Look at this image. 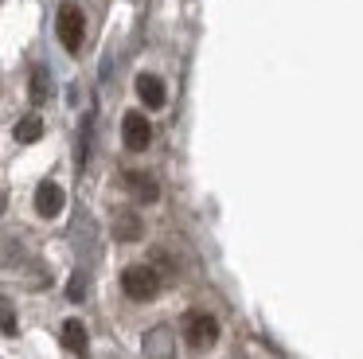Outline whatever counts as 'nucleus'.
<instances>
[{
    "label": "nucleus",
    "instance_id": "f257e3e1",
    "mask_svg": "<svg viewBox=\"0 0 363 359\" xmlns=\"http://www.w3.org/2000/svg\"><path fill=\"white\" fill-rule=\"evenodd\" d=\"M121 289H125L129 301H152L160 293V273L152 265H129L121 273Z\"/></svg>",
    "mask_w": 363,
    "mask_h": 359
},
{
    "label": "nucleus",
    "instance_id": "f03ea898",
    "mask_svg": "<svg viewBox=\"0 0 363 359\" xmlns=\"http://www.w3.org/2000/svg\"><path fill=\"white\" fill-rule=\"evenodd\" d=\"M59 43L67 47L71 55L82 51V35H86V20H82V8L79 4H63L59 8Z\"/></svg>",
    "mask_w": 363,
    "mask_h": 359
},
{
    "label": "nucleus",
    "instance_id": "7ed1b4c3",
    "mask_svg": "<svg viewBox=\"0 0 363 359\" xmlns=\"http://www.w3.org/2000/svg\"><path fill=\"white\" fill-rule=\"evenodd\" d=\"M121 140H125L129 153H145V148L152 145V125H149V117L137 114V109L121 117Z\"/></svg>",
    "mask_w": 363,
    "mask_h": 359
},
{
    "label": "nucleus",
    "instance_id": "20e7f679",
    "mask_svg": "<svg viewBox=\"0 0 363 359\" xmlns=\"http://www.w3.org/2000/svg\"><path fill=\"white\" fill-rule=\"evenodd\" d=\"M184 332H188L191 348H211V343L219 340V320H215L211 312H191L188 324H184Z\"/></svg>",
    "mask_w": 363,
    "mask_h": 359
},
{
    "label": "nucleus",
    "instance_id": "39448f33",
    "mask_svg": "<svg viewBox=\"0 0 363 359\" xmlns=\"http://www.w3.org/2000/svg\"><path fill=\"white\" fill-rule=\"evenodd\" d=\"M63 203H67V192L55 180H43V184L35 187V211H40L43 219H59L63 215Z\"/></svg>",
    "mask_w": 363,
    "mask_h": 359
},
{
    "label": "nucleus",
    "instance_id": "423d86ee",
    "mask_svg": "<svg viewBox=\"0 0 363 359\" xmlns=\"http://www.w3.org/2000/svg\"><path fill=\"white\" fill-rule=\"evenodd\" d=\"M137 94H141V101L149 109H164V101H168V90H164V82H160L157 74H141V78H137Z\"/></svg>",
    "mask_w": 363,
    "mask_h": 359
},
{
    "label": "nucleus",
    "instance_id": "0eeeda50",
    "mask_svg": "<svg viewBox=\"0 0 363 359\" xmlns=\"http://www.w3.org/2000/svg\"><path fill=\"white\" fill-rule=\"evenodd\" d=\"M125 184L141 203H157L160 199V184L149 176V172H125Z\"/></svg>",
    "mask_w": 363,
    "mask_h": 359
},
{
    "label": "nucleus",
    "instance_id": "6e6552de",
    "mask_svg": "<svg viewBox=\"0 0 363 359\" xmlns=\"http://www.w3.org/2000/svg\"><path fill=\"white\" fill-rule=\"evenodd\" d=\"M141 234H145V223L133 211H118V215H113V238L118 242H137Z\"/></svg>",
    "mask_w": 363,
    "mask_h": 359
},
{
    "label": "nucleus",
    "instance_id": "1a4fd4ad",
    "mask_svg": "<svg viewBox=\"0 0 363 359\" xmlns=\"http://www.w3.org/2000/svg\"><path fill=\"white\" fill-rule=\"evenodd\" d=\"M63 343L74 351V355H86V348H90L86 324H82V320H67V324H63Z\"/></svg>",
    "mask_w": 363,
    "mask_h": 359
},
{
    "label": "nucleus",
    "instance_id": "9d476101",
    "mask_svg": "<svg viewBox=\"0 0 363 359\" xmlns=\"http://www.w3.org/2000/svg\"><path fill=\"white\" fill-rule=\"evenodd\" d=\"M40 137H43L40 114H28V117H20V121H16V140H20V145H35Z\"/></svg>",
    "mask_w": 363,
    "mask_h": 359
},
{
    "label": "nucleus",
    "instance_id": "9b49d317",
    "mask_svg": "<svg viewBox=\"0 0 363 359\" xmlns=\"http://www.w3.org/2000/svg\"><path fill=\"white\" fill-rule=\"evenodd\" d=\"M51 98V74L43 67H35L32 70V101L40 106V101H48Z\"/></svg>",
    "mask_w": 363,
    "mask_h": 359
},
{
    "label": "nucleus",
    "instance_id": "f8f14e48",
    "mask_svg": "<svg viewBox=\"0 0 363 359\" xmlns=\"http://www.w3.org/2000/svg\"><path fill=\"white\" fill-rule=\"evenodd\" d=\"M0 332L16 336V312H12V304H4V301H0Z\"/></svg>",
    "mask_w": 363,
    "mask_h": 359
},
{
    "label": "nucleus",
    "instance_id": "ddd939ff",
    "mask_svg": "<svg viewBox=\"0 0 363 359\" xmlns=\"http://www.w3.org/2000/svg\"><path fill=\"white\" fill-rule=\"evenodd\" d=\"M67 297H71V301H82V297H86V273H74V277L67 281Z\"/></svg>",
    "mask_w": 363,
    "mask_h": 359
},
{
    "label": "nucleus",
    "instance_id": "4468645a",
    "mask_svg": "<svg viewBox=\"0 0 363 359\" xmlns=\"http://www.w3.org/2000/svg\"><path fill=\"white\" fill-rule=\"evenodd\" d=\"M0 215H4V195H0Z\"/></svg>",
    "mask_w": 363,
    "mask_h": 359
}]
</instances>
